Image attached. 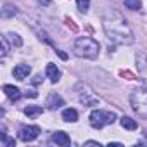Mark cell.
<instances>
[{
    "label": "cell",
    "instance_id": "10",
    "mask_svg": "<svg viewBox=\"0 0 147 147\" xmlns=\"http://www.w3.org/2000/svg\"><path fill=\"white\" fill-rule=\"evenodd\" d=\"M47 76L50 78V82H54V83H57L59 82V78H61V71H59V67L55 66V64H47Z\"/></svg>",
    "mask_w": 147,
    "mask_h": 147
},
{
    "label": "cell",
    "instance_id": "9",
    "mask_svg": "<svg viewBox=\"0 0 147 147\" xmlns=\"http://www.w3.org/2000/svg\"><path fill=\"white\" fill-rule=\"evenodd\" d=\"M52 140L57 144V145H69L71 144V138H69V135L67 133H64V131H55L54 135H52Z\"/></svg>",
    "mask_w": 147,
    "mask_h": 147
},
{
    "label": "cell",
    "instance_id": "19",
    "mask_svg": "<svg viewBox=\"0 0 147 147\" xmlns=\"http://www.w3.org/2000/svg\"><path fill=\"white\" fill-rule=\"evenodd\" d=\"M7 36H2V59L7 55V52H9V43H7Z\"/></svg>",
    "mask_w": 147,
    "mask_h": 147
},
{
    "label": "cell",
    "instance_id": "13",
    "mask_svg": "<svg viewBox=\"0 0 147 147\" xmlns=\"http://www.w3.org/2000/svg\"><path fill=\"white\" fill-rule=\"evenodd\" d=\"M43 113V107L42 106H28L26 109H24V114L28 116V118H36V116H40Z\"/></svg>",
    "mask_w": 147,
    "mask_h": 147
},
{
    "label": "cell",
    "instance_id": "15",
    "mask_svg": "<svg viewBox=\"0 0 147 147\" xmlns=\"http://www.w3.org/2000/svg\"><path fill=\"white\" fill-rule=\"evenodd\" d=\"M123 2H125L126 9H131V11H138V9L142 7V2H140V0H123Z\"/></svg>",
    "mask_w": 147,
    "mask_h": 147
},
{
    "label": "cell",
    "instance_id": "20",
    "mask_svg": "<svg viewBox=\"0 0 147 147\" xmlns=\"http://www.w3.org/2000/svg\"><path fill=\"white\" fill-rule=\"evenodd\" d=\"M11 14H16V7H12V5H5V9L2 11V16H4V18H9Z\"/></svg>",
    "mask_w": 147,
    "mask_h": 147
},
{
    "label": "cell",
    "instance_id": "3",
    "mask_svg": "<svg viewBox=\"0 0 147 147\" xmlns=\"http://www.w3.org/2000/svg\"><path fill=\"white\" fill-rule=\"evenodd\" d=\"M130 106L140 118L147 119V90L145 88L133 90L130 95Z\"/></svg>",
    "mask_w": 147,
    "mask_h": 147
},
{
    "label": "cell",
    "instance_id": "1",
    "mask_svg": "<svg viewBox=\"0 0 147 147\" xmlns=\"http://www.w3.org/2000/svg\"><path fill=\"white\" fill-rule=\"evenodd\" d=\"M104 31L109 38V42L116 45H130L133 43V33L130 26L126 24L125 18L118 12H107L104 16Z\"/></svg>",
    "mask_w": 147,
    "mask_h": 147
},
{
    "label": "cell",
    "instance_id": "23",
    "mask_svg": "<svg viewBox=\"0 0 147 147\" xmlns=\"http://www.w3.org/2000/svg\"><path fill=\"white\" fill-rule=\"evenodd\" d=\"M57 54H59V55H61L62 59H66V54H64V52H61V50H57Z\"/></svg>",
    "mask_w": 147,
    "mask_h": 147
},
{
    "label": "cell",
    "instance_id": "14",
    "mask_svg": "<svg viewBox=\"0 0 147 147\" xmlns=\"http://www.w3.org/2000/svg\"><path fill=\"white\" fill-rule=\"evenodd\" d=\"M121 126L126 128V130H137V121L128 118V116H123L121 118Z\"/></svg>",
    "mask_w": 147,
    "mask_h": 147
},
{
    "label": "cell",
    "instance_id": "4",
    "mask_svg": "<svg viewBox=\"0 0 147 147\" xmlns=\"http://www.w3.org/2000/svg\"><path fill=\"white\" fill-rule=\"evenodd\" d=\"M114 119H116V114L111 113V111H100V109H97V111H92V114H90V125L94 128H97V130L102 128V126H106V125H113Z\"/></svg>",
    "mask_w": 147,
    "mask_h": 147
},
{
    "label": "cell",
    "instance_id": "21",
    "mask_svg": "<svg viewBox=\"0 0 147 147\" xmlns=\"http://www.w3.org/2000/svg\"><path fill=\"white\" fill-rule=\"evenodd\" d=\"M85 145H95V147H100V144H99V142H94V140H88V142H85Z\"/></svg>",
    "mask_w": 147,
    "mask_h": 147
},
{
    "label": "cell",
    "instance_id": "11",
    "mask_svg": "<svg viewBox=\"0 0 147 147\" xmlns=\"http://www.w3.org/2000/svg\"><path fill=\"white\" fill-rule=\"evenodd\" d=\"M47 106H49L50 109H57V107L64 106V100H62L61 95H57V94H50L49 99H47Z\"/></svg>",
    "mask_w": 147,
    "mask_h": 147
},
{
    "label": "cell",
    "instance_id": "17",
    "mask_svg": "<svg viewBox=\"0 0 147 147\" xmlns=\"http://www.w3.org/2000/svg\"><path fill=\"white\" fill-rule=\"evenodd\" d=\"M5 36H7V38L12 42V45H16V47H21V45H23V40H21V38L16 35V33H7Z\"/></svg>",
    "mask_w": 147,
    "mask_h": 147
},
{
    "label": "cell",
    "instance_id": "2",
    "mask_svg": "<svg viewBox=\"0 0 147 147\" xmlns=\"http://www.w3.org/2000/svg\"><path fill=\"white\" fill-rule=\"evenodd\" d=\"M75 52L80 57H87V59H95L99 55V43L94 38L88 36H80L75 42Z\"/></svg>",
    "mask_w": 147,
    "mask_h": 147
},
{
    "label": "cell",
    "instance_id": "12",
    "mask_svg": "<svg viewBox=\"0 0 147 147\" xmlns=\"http://www.w3.org/2000/svg\"><path fill=\"white\" fill-rule=\"evenodd\" d=\"M62 119L67 121V123L78 121V113H76V109H64V111H62Z\"/></svg>",
    "mask_w": 147,
    "mask_h": 147
},
{
    "label": "cell",
    "instance_id": "18",
    "mask_svg": "<svg viewBox=\"0 0 147 147\" xmlns=\"http://www.w3.org/2000/svg\"><path fill=\"white\" fill-rule=\"evenodd\" d=\"M76 4H78V9H80V12H87L88 11V5H90V0H76Z\"/></svg>",
    "mask_w": 147,
    "mask_h": 147
},
{
    "label": "cell",
    "instance_id": "5",
    "mask_svg": "<svg viewBox=\"0 0 147 147\" xmlns=\"http://www.w3.org/2000/svg\"><path fill=\"white\" fill-rule=\"evenodd\" d=\"M40 135V128L38 126H21L19 128V138L23 140V142H31V140H35L36 137Z\"/></svg>",
    "mask_w": 147,
    "mask_h": 147
},
{
    "label": "cell",
    "instance_id": "6",
    "mask_svg": "<svg viewBox=\"0 0 147 147\" xmlns=\"http://www.w3.org/2000/svg\"><path fill=\"white\" fill-rule=\"evenodd\" d=\"M137 67H138L142 80L147 82V54H144V52L137 54Z\"/></svg>",
    "mask_w": 147,
    "mask_h": 147
},
{
    "label": "cell",
    "instance_id": "22",
    "mask_svg": "<svg viewBox=\"0 0 147 147\" xmlns=\"http://www.w3.org/2000/svg\"><path fill=\"white\" fill-rule=\"evenodd\" d=\"M38 2H40V4H42V5H49V4H50V2H52V0H38Z\"/></svg>",
    "mask_w": 147,
    "mask_h": 147
},
{
    "label": "cell",
    "instance_id": "8",
    "mask_svg": "<svg viewBox=\"0 0 147 147\" xmlns=\"http://www.w3.org/2000/svg\"><path fill=\"white\" fill-rule=\"evenodd\" d=\"M4 92H5V95H7L12 102H16V100H19V99H21V90H19L18 87L5 85V87H4Z\"/></svg>",
    "mask_w": 147,
    "mask_h": 147
},
{
    "label": "cell",
    "instance_id": "16",
    "mask_svg": "<svg viewBox=\"0 0 147 147\" xmlns=\"http://www.w3.org/2000/svg\"><path fill=\"white\" fill-rule=\"evenodd\" d=\"M2 145H4V147H14V145H16V140H14V138H9L7 133H5V130H4V133H2Z\"/></svg>",
    "mask_w": 147,
    "mask_h": 147
},
{
    "label": "cell",
    "instance_id": "7",
    "mask_svg": "<svg viewBox=\"0 0 147 147\" xmlns=\"http://www.w3.org/2000/svg\"><path fill=\"white\" fill-rule=\"evenodd\" d=\"M30 73H31V67H30L28 64H18V66L14 67V76H16L18 80H26Z\"/></svg>",
    "mask_w": 147,
    "mask_h": 147
}]
</instances>
